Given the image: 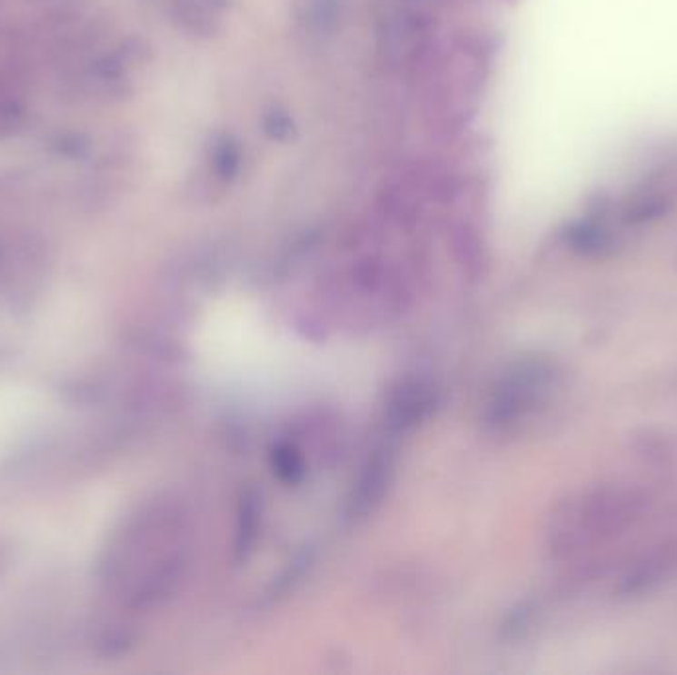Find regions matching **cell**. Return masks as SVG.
Masks as SVG:
<instances>
[{
  "mask_svg": "<svg viewBox=\"0 0 677 675\" xmlns=\"http://www.w3.org/2000/svg\"><path fill=\"white\" fill-rule=\"evenodd\" d=\"M646 497L632 488H601L563 509L553 533V549L563 557L602 543L638 521Z\"/></svg>",
  "mask_w": 677,
  "mask_h": 675,
  "instance_id": "obj_1",
  "label": "cell"
},
{
  "mask_svg": "<svg viewBox=\"0 0 677 675\" xmlns=\"http://www.w3.org/2000/svg\"><path fill=\"white\" fill-rule=\"evenodd\" d=\"M677 561V547L675 545H663L658 551L650 552V555L640 561L634 569L628 572V577L622 581L620 591L632 594V592H642L650 589L652 584L660 582L662 577L668 574V571L673 567Z\"/></svg>",
  "mask_w": 677,
  "mask_h": 675,
  "instance_id": "obj_2",
  "label": "cell"
},
{
  "mask_svg": "<svg viewBox=\"0 0 677 675\" xmlns=\"http://www.w3.org/2000/svg\"><path fill=\"white\" fill-rule=\"evenodd\" d=\"M210 169L214 171L218 181H232L240 169V151L230 143L228 137H220L210 147Z\"/></svg>",
  "mask_w": 677,
  "mask_h": 675,
  "instance_id": "obj_3",
  "label": "cell"
},
{
  "mask_svg": "<svg viewBox=\"0 0 677 675\" xmlns=\"http://www.w3.org/2000/svg\"><path fill=\"white\" fill-rule=\"evenodd\" d=\"M569 242L576 252L588 253V256L592 253L594 256V253H601L606 250L608 236H606V232L601 226H596L594 223H581L571 228Z\"/></svg>",
  "mask_w": 677,
  "mask_h": 675,
  "instance_id": "obj_4",
  "label": "cell"
},
{
  "mask_svg": "<svg viewBox=\"0 0 677 675\" xmlns=\"http://www.w3.org/2000/svg\"><path fill=\"white\" fill-rule=\"evenodd\" d=\"M264 127H265L264 131L268 133L272 139H277V141L292 139L294 131H295L292 117L285 112H280V109H274V112H270L264 117Z\"/></svg>",
  "mask_w": 677,
  "mask_h": 675,
  "instance_id": "obj_5",
  "label": "cell"
}]
</instances>
